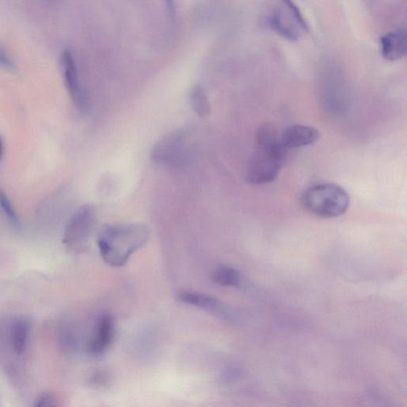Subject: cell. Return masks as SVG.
<instances>
[{
  "instance_id": "9a60e30c",
  "label": "cell",
  "mask_w": 407,
  "mask_h": 407,
  "mask_svg": "<svg viewBox=\"0 0 407 407\" xmlns=\"http://www.w3.org/2000/svg\"><path fill=\"white\" fill-rule=\"evenodd\" d=\"M0 208L4 215L8 219V221L14 225L15 227L19 228L20 225L19 219L17 213L15 212L14 207L8 199V196L0 190Z\"/></svg>"
},
{
  "instance_id": "7a4b0ae2",
  "label": "cell",
  "mask_w": 407,
  "mask_h": 407,
  "mask_svg": "<svg viewBox=\"0 0 407 407\" xmlns=\"http://www.w3.org/2000/svg\"><path fill=\"white\" fill-rule=\"evenodd\" d=\"M149 239V230L142 224H115L103 226L98 234L101 255L109 265L120 267Z\"/></svg>"
},
{
  "instance_id": "9c48e42d",
  "label": "cell",
  "mask_w": 407,
  "mask_h": 407,
  "mask_svg": "<svg viewBox=\"0 0 407 407\" xmlns=\"http://www.w3.org/2000/svg\"><path fill=\"white\" fill-rule=\"evenodd\" d=\"M320 138V132L313 126L293 125L285 129L281 135V142L285 150L315 144Z\"/></svg>"
},
{
  "instance_id": "5bb4252c",
  "label": "cell",
  "mask_w": 407,
  "mask_h": 407,
  "mask_svg": "<svg viewBox=\"0 0 407 407\" xmlns=\"http://www.w3.org/2000/svg\"><path fill=\"white\" fill-rule=\"evenodd\" d=\"M190 101L194 111L201 117H206L210 114L211 106L205 90L200 85L192 88Z\"/></svg>"
},
{
  "instance_id": "2e32d148",
  "label": "cell",
  "mask_w": 407,
  "mask_h": 407,
  "mask_svg": "<svg viewBox=\"0 0 407 407\" xmlns=\"http://www.w3.org/2000/svg\"><path fill=\"white\" fill-rule=\"evenodd\" d=\"M35 407H58V405L53 395L44 394L38 398Z\"/></svg>"
},
{
  "instance_id": "e0dca14e",
  "label": "cell",
  "mask_w": 407,
  "mask_h": 407,
  "mask_svg": "<svg viewBox=\"0 0 407 407\" xmlns=\"http://www.w3.org/2000/svg\"><path fill=\"white\" fill-rule=\"evenodd\" d=\"M0 67L7 69H14V63L1 47H0Z\"/></svg>"
},
{
  "instance_id": "ba28073f",
  "label": "cell",
  "mask_w": 407,
  "mask_h": 407,
  "mask_svg": "<svg viewBox=\"0 0 407 407\" xmlns=\"http://www.w3.org/2000/svg\"><path fill=\"white\" fill-rule=\"evenodd\" d=\"M115 335L113 318L104 315L99 319L94 331L87 344V351L91 356L97 357L106 354L113 344Z\"/></svg>"
},
{
  "instance_id": "277c9868",
  "label": "cell",
  "mask_w": 407,
  "mask_h": 407,
  "mask_svg": "<svg viewBox=\"0 0 407 407\" xmlns=\"http://www.w3.org/2000/svg\"><path fill=\"white\" fill-rule=\"evenodd\" d=\"M267 24L279 35L293 42L309 31L300 9L291 1L279 2L269 13Z\"/></svg>"
},
{
  "instance_id": "5b68a950",
  "label": "cell",
  "mask_w": 407,
  "mask_h": 407,
  "mask_svg": "<svg viewBox=\"0 0 407 407\" xmlns=\"http://www.w3.org/2000/svg\"><path fill=\"white\" fill-rule=\"evenodd\" d=\"M96 223L94 210L90 206L80 207L66 225L63 243L70 249L83 250L91 238Z\"/></svg>"
},
{
  "instance_id": "6da1fadb",
  "label": "cell",
  "mask_w": 407,
  "mask_h": 407,
  "mask_svg": "<svg viewBox=\"0 0 407 407\" xmlns=\"http://www.w3.org/2000/svg\"><path fill=\"white\" fill-rule=\"evenodd\" d=\"M287 151L276 128L268 124L261 126L257 133V149L247 165V183L252 185L272 183L283 166Z\"/></svg>"
},
{
  "instance_id": "30bf717a",
  "label": "cell",
  "mask_w": 407,
  "mask_h": 407,
  "mask_svg": "<svg viewBox=\"0 0 407 407\" xmlns=\"http://www.w3.org/2000/svg\"><path fill=\"white\" fill-rule=\"evenodd\" d=\"M406 47V31L404 29L389 32L381 38L383 57L392 62L405 56Z\"/></svg>"
},
{
  "instance_id": "ac0fdd59",
  "label": "cell",
  "mask_w": 407,
  "mask_h": 407,
  "mask_svg": "<svg viewBox=\"0 0 407 407\" xmlns=\"http://www.w3.org/2000/svg\"><path fill=\"white\" fill-rule=\"evenodd\" d=\"M3 142L1 137H0V158H1V156L3 155Z\"/></svg>"
},
{
  "instance_id": "8992f818",
  "label": "cell",
  "mask_w": 407,
  "mask_h": 407,
  "mask_svg": "<svg viewBox=\"0 0 407 407\" xmlns=\"http://www.w3.org/2000/svg\"><path fill=\"white\" fill-rule=\"evenodd\" d=\"M190 131L178 129L170 132L159 140L151 151V158L157 164L175 166L185 160Z\"/></svg>"
},
{
  "instance_id": "3957f363",
  "label": "cell",
  "mask_w": 407,
  "mask_h": 407,
  "mask_svg": "<svg viewBox=\"0 0 407 407\" xmlns=\"http://www.w3.org/2000/svg\"><path fill=\"white\" fill-rule=\"evenodd\" d=\"M302 206L307 212L321 218H334L348 210L350 198L342 186L333 183L310 187L302 196Z\"/></svg>"
},
{
  "instance_id": "4fadbf2b",
  "label": "cell",
  "mask_w": 407,
  "mask_h": 407,
  "mask_svg": "<svg viewBox=\"0 0 407 407\" xmlns=\"http://www.w3.org/2000/svg\"><path fill=\"white\" fill-rule=\"evenodd\" d=\"M213 281L224 288L238 287L240 283V274L235 269L226 266L217 267L213 272Z\"/></svg>"
},
{
  "instance_id": "52a82bcc",
  "label": "cell",
  "mask_w": 407,
  "mask_h": 407,
  "mask_svg": "<svg viewBox=\"0 0 407 407\" xmlns=\"http://www.w3.org/2000/svg\"><path fill=\"white\" fill-rule=\"evenodd\" d=\"M65 83L71 98L76 108L81 111H86L89 108V101L82 89L76 68V60L72 52L64 51L60 56Z\"/></svg>"
},
{
  "instance_id": "8fae6325",
  "label": "cell",
  "mask_w": 407,
  "mask_h": 407,
  "mask_svg": "<svg viewBox=\"0 0 407 407\" xmlns=\"http://www.w3.org/2000/svg\"><path fill=\"white\" fill-rule=\"evenodd\" d=\"M31 323L28 317L21 316L14 319L9 329V339L16 354H23L26 349Z\"/></svg>"
},
{
  "instance_id": "7c38bea8",
  "label": "cell",
  "mask_w": 407,
  "mask_h": 407,
  "mask_svg": "<svg viewBox=\"0 0 407 407\" xmlns=\"http://www.w3.org/2000/svg\"><path fill=\"white\" fill-rule=\"evenodd\" d=\"M178 299L183 304L206 310L214 309L219 304L218 300L214 297L195 291H183L179 294Z\"/></svg>"
}]
</instances>
